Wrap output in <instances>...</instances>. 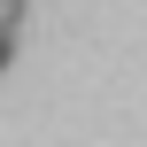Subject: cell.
<instances>
[{"instance_id": "obj_1", "label": "cell", "mask_w": 147, "mask_h": 147, "mask_svg": "<svg viewBox=\"0 0 147 147\" xmlns=\"http://www.w3.org/2000/svg\"><path fill=\"white\" fill-rule=\"evenodd\" d=\"M8 54H16V47H8V23H0V70H8Z\"/></svg>"}]
</instances>
